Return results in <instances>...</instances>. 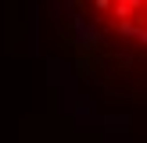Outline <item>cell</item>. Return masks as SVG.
I'll return each instance as SVG.
<instances>
[{
    "mask_svg": "<svg viewBox=\"0 0 147 143\" xmlns=\"http://www.w3.org/2000/svg\"><path fill=\"white\" fill-rule=\"evenodd\" d=\"M76 79L119 111H147V0H50Z\"/></svg>",
    "mask_w": 147,
    "mask_h": 143,
    "instance_id": "obj_1",
    "label": "cell"
}]
</instances>
